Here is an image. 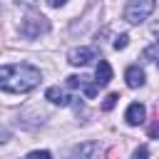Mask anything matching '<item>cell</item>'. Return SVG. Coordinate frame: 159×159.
<instances>
[{"instance_id": "cell-1", "label": "cell", "mask_w": 159, "mask_h": 159, "mask_svg": "<svg viewBox=\"0 0 159 159\" xmlns=\"http://www.w3.org/2000/svg\"><path fill=\"white\" fill-rule=\"evenodd\" d=\"M42 75L32 65H2L0 67V89L12 94H25L40 84Z\"/></svg>"}, {"instance_id": "cell-2", "label": "cell", "mask_w": 159, "mask_h": 159, "mask_svg": "<svg viewBox=\"0 0 159 159\" xmlns=\"http://www.w3.org/2000/svg\"><path fill=\"white\" fill-rule=\"evenodd\" d=\"M157 7V0H127V7H124V20L129 25H139L144 22Z\"/></svg>"}, {"instance_id": "cell-3", "label": "cell", "mask_w": 159, "mask_h": 159, "mask_svg": "<svg viewBox=\"0 0 159 159\" xmlns=\"http://www.w3.org/2000/svg\"><path fill=\"white\" fill-rule=\"evenodd\" d=\"M47 30H50V22L42 15H27L22 20V25H20V32L25 37H37L40 32H47Z\"/></svg>"}, {"instance_id": "cell-4", "label": "cell", "mask_w": 159, "mask_h": 159, "mask_svg": "<svg viewBox=\"0 0 159 159\" xmlns=\"http://www.w3.org/2000/svg\"><path fill=\"white\" fill-rule=\"evenodd\" d=\"M97 154H99V144L97 142H82V144L72 147L65 159H97Z\"/></svg>"}, {"instance_id": "cell-5", "label": "cell", "mask_w": 159, "mask_h": 159, "mask_svg": "<svg viewBox=\"0 0 159 159\" xmlns=\"http://www.w3.org/2000/svg\"><path fill=\"white\" fill-rule=\"evenodd\" d=\"M94 57H97V52H94L92 47H75V50L67 52V62L75 65V67H84V65H89Z\"/></svg>"}, {"instance_id": "cell-6", "label": "cell", "mask_w": 159, "mask_h": 159, "mask_svg": "<svg viewBox=\"0 0 159 159\" xmlns=\"http://www.w3.org/2000/svg\"><path fill=\"white\" fill-rule=\"evenodd\" d=\"M144 117H147V109H144V104H139V102H132V104L127 107V112H124V119H127V124H129V127L142 124V122H144Z\"/></svg>"}, {"instance_id": "cell-7", "label": "cell", "mask_w": 159, "mask_h": 159, "mask_svg": "<svg viewBox=\"0 0 159 159\" xmlns=\"http://www.w3.org/2000/svg\"><path fill=\"white\" fill-rule=\"evenodd\" d=\"M112 80V65L107 60H99L97 62V70H94V84L97 87H107Z\"/></svg>"}, {"instance_id": "cell-8", "label": "cell", "mask_w": 159, "mask_h": 159, "mask_svg": "<svg viewBox=\"0 0 159 159\" xmlns=\"http://www.w3.org/2000/svg\"><path fill=\"white\" fill-rule=\"evenodd\" d=\"M124 80H127V87L137 89V87H142V84H144V70H139L137 65H132V67H127Z\"/></svg>"}, {"instance_id": "cell-9", "label": "cell", "mask_w": 159, "mask_h": 159, "mask_svg": "<svg viewBox=\"0 0 159 159\" xmlns=\"http://www.w3.org/2000/svg\"><path fill=\"white\" fill-rule=\"evenodd\" d=\"M45 97L52 102V104H60V107H67L70 102H72V97L65 92V89H60V87H47V92H45Z\"/></svg>"}, {"instance_id": "cell-10", "label": "cell", "mask_w": 159, "mask_h": 159, "mask_svg": "<svg viewBox=\"0 0 159 159\" xmlns=\"http://www.w3.org/2000/svg\"><path fill=\"white\" fill-rule=\"evenodd\" d=\"M84 84H87V77H77V75H70L67 77V87L70 89H80V87L84 89Z\"/></svg>"}, {"instance_id": "cell-11", "label": "cell", "mask_w": 159, "mask_h": 159, "mask_svg": "<svg viewBox=\"0 0 159 159\" xmlns=\"http://www.w3.org/2000/svg\"><path fill=\"white\" fill-rule=\"evenodd\" d=\"M117 99H119V94H117V92H112V94H107V97H104V102H102V109H104V112H109V109H114V104H117Z\"/></svg>"}, {"instance_id": "cell-12", "label": "cell", "mask_w": 159, "mask_h": 159, "mask_svg": "<svg viewBox=\"0 0 159 159\" xmlns=\"http://www.w3.org/2000/svg\"><path fill=\"white\" fill-rule=\"evenodd\" d=\"M27 159H52V154L47 149H35V152L27 154Z\"/></svg>"}, {"instance_id": "cell-13", "label": "cell", "mask_w": 159, "mask_h": 159, "mask_svg": "<svg viewBox=\"0 0 159 159\" xmlns=\"http://www.w3.org/2000/svg\"><path fill=\"white\" fill-rule=\"evenodd\" d=\"M147 157H149V147H147V144H142V147H137V149H134V157H132V159H147Z\"/></svg>"}, {"instance_id": "cell-14", "label": "cell", "mask_w": 159, "mask_h": 159, "mask_svg": "<svg viewBox=\"0 0 159 159\" xmlns=\"http://www.w3.org/2000/svg\"><path fill=\"white\" fill-rule=\"evenodd\" d=\"M129 45V37L127 35H119V37H114V50H124Z\"/></svg>"}, {"instance_id": "cell-15", "label": "cell", "mask_w": 159, "mask_h": 159, "mask_svg": "<svg viewBox=\"0 0 159 159\" xmlns=\"http://www.w3.org/2000/svg\"><path fill=\"white\" fill-rule=\"evenodd\" d=\"M149 137H152V139H159V122H154V124L149 127Z\"/></svg>"}, {"instance_id": "cell-16", "label": "cell", "mask_w": 159, "mask_h": 159, "mask_svg": "<svg viewBox=\"0 0 159 159\" xmlns=\"http://www.w3.org/2000/svg\"><path fill=\"white\" fill-rule=\"evenodd\" d=\"M65 2H67V0H47L50 7H60V5H65Z\"/></svg>"}, {"instance_id": "cell-17", "label": "cell", "mask_w": 159, "mask_h": 159, "mask_svg": "<svg viewBox=\"0 0 159 159\" xmlns=\"http://www.w3.org/2000/svg\"><path fill=\"white\" fill-rule=\"evenodd\" d=\"M152 32H154V35L159 37V22H154V27H152Z\"/></svg>"}]
</instances>
